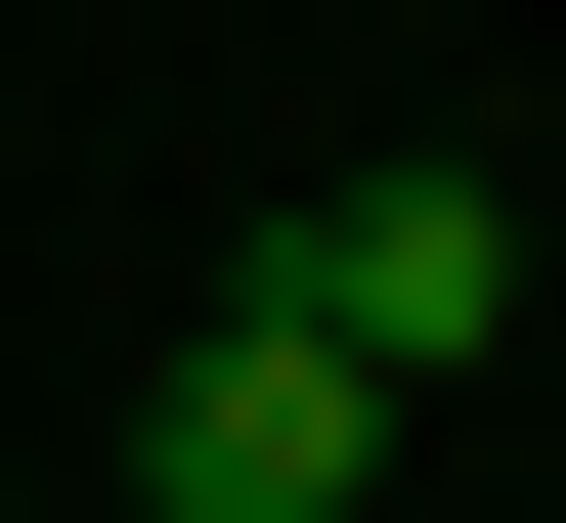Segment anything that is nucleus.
Instances as JSON below:
<instances>
[{
	"label": "nucleus",
	"mask_w": 566,
	"mask_h": 523,
	"mask_svg": "<svg viewBox=\"0 0 566 523\" xmlns=\"http://www.w3.org/2000/svg\"><path fill=\"white\" fill-rule=\"evenodd\" d=\"M262 305H305L349 393H480V349H523V175H349V219H305Z\"/></svg>",
	"instance_id": "nucleus-2"
},
{
	"label": "nucleus",
	"mask_w": 566,
	"mask_h": 523,
	"mask_svg": "<svg viewBox=\"0 0 566 523\" xmlns=\"http://www.w3.org/2000/svg\"><path fill=\"white\" fill-rule=\"evenodd\" d=\"M132 437H175V523H349V480H392V393H349V349H305V305H262V262H218V305H175V393H132Z\"/></svg>",
	"instance_id": "nucleus-1"
}]
</instances>
